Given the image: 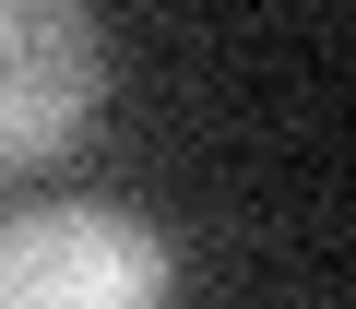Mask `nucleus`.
I'll return each mask as SVG.
<instances>
[{"mask_svg":"<svg viewBox=\"0 0 356 309\" xmlns=\"http://www.w3.org/2000/svg\"><path fill=\"white\" fill-rule=\"evenodd\" d=\"M178 250L131 203H24L0 214V309H166Z\"/></svg>","mask_w":356,"mask_h":309,"instance_id":"obj_1","label":"nucleus"},{"mask_svg":"<svg viewBox=\"0 0 356 309\" xmlns=\"http://www.w3.org/2000/svg\"><path fill=\"white\" fill-rule=\"evenodd\" d=\"M107 119L95 0H0V179H48Z\"/></svg>","mask_w":356,"mask_h":309,"instance_id":"obj_2","label":"nucleus"}]
</instances>
